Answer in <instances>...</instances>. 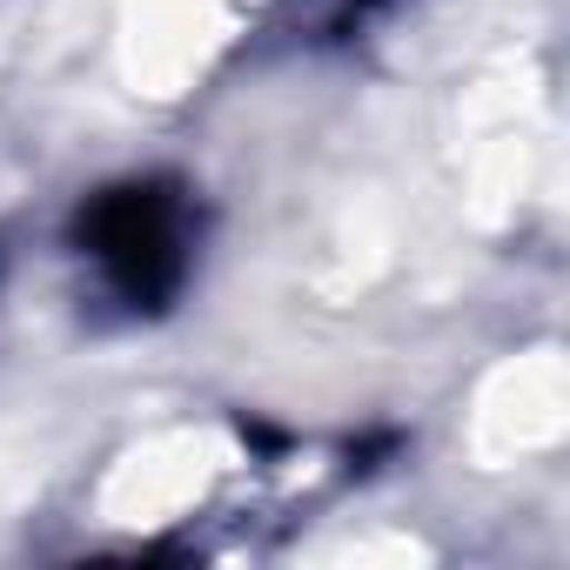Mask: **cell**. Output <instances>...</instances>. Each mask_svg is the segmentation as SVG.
Wrapping results in <instances>:
<instances>
[{
	"label": "cell",
	"instance_id": "1",
	"mask_svg": "<svg viewBox=\"0 0 570 570\" xmlns=\"http://www.w3.org/2000/svg\"><path fill=\"white\" fill-rule=\"evenodd\" d=\"M68 255L128 323L168 316L202 268V202L181 175H121L75 202Z\"/></svg>",
	"mask_w": 570,
	"mask_h": 570
}]
</instances>
